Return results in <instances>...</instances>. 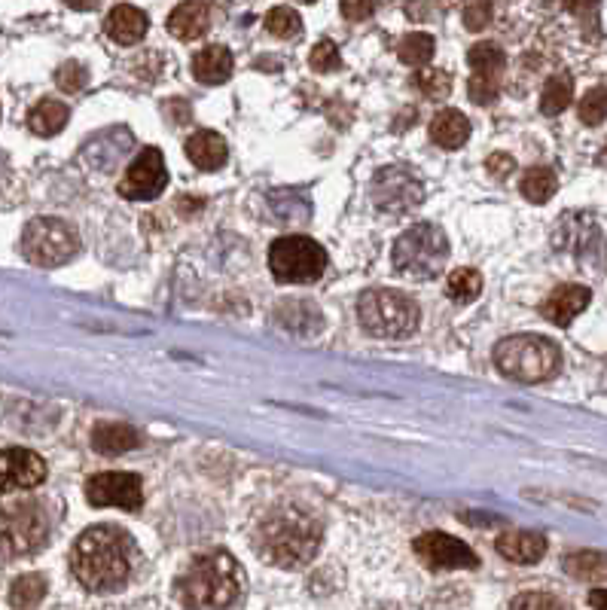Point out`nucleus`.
<instances>
[{
  "label": "nucleus",
  "mask_w": 607,
  "mask_h": 610,
  "mask_svg": "<svg viewBox=\"0 0 607 610\" xmlns=\"http://www.w3.org/2000/svg\"><path fill=\"white\" fill-rule=\"evenodd\" d=\"M241 589H245V571L223 549L199 556L177 580V595L187 610H226L238 601Z\"/></svg>",
  "instance_id": "7ed1b4c3"
},
{
  "label": "nucleus",
  "mask_w": 607,
  "mask_h": 610,
  "mask_svg": "<svg viewBox=\"0 0 607 610\" xmlns=\"http://www.w3.org/2000/svg\"><path fill=\"white\" fill-rule=\"evenodd\" d=\"M565 571L583 583H607V553L598 549H580L565 559Z\"/></svg>",
  "instance_id": "b1692460"
},
{
  "label": "nucleus",
  "mask_w": 607,
  "mask_h": 610,
  "mask_svg": "<svg viewBox=\"0 0 607 610\" xmlns=\"http://www.w3.org/2000/svg\"><path fill=\"white\" fill-rule=\"evenodd\" d=\"M492 22V7L489 4H470L464 10V28L467 31H482V28H489Z\"/></svg>",
  "instance_id": "4c0bfd02"
},
{
  "label": "nucleus",
  "mask_w": 607,
  "mask_h": 610,
  "mask_svg": "<svg viewBox=\"0 0 607 610\" xmlns=\"http://www.w3.org/2000/svg\"><path fill=\"white\" fill-rule=\"evenodd\" d=\"M580 119L586 126H601L607 119V86H595L580 98Z\"/></svg>",
  "instance_id": "2f4dec72"
},
{
  "label": "nucleus",
  "mask_w": 607,
  "mask_h": 610,
  "mask_svg": "<svg viewBox=\"0 0 607 610\" xmlns=\"http://www.w3.org/2000/svg\"><path fill=\"white\" fill-rule=\"evenodd\" d=\"M513 168H516V162L507 153H492L489 159H485V171H492L495 180H507L513 174Z\"/></svg>",
  "instance_id": "58836bf2"
},
{
  "label": "nucleus",
  "mask_w": 607,
  "mask_h": 610,
  "mask_svg": "<svg viewBox=\"0 0 607 610\" xmlns=\"http://www.w3.org/2000/svg\"><path fill=\"white\" fill-rule=\"evenodd\" d=\"M467 65L473 68V74L479 77H498L507 65V55L498 43H476L467 52Z\"/></svg>",
  "instance_id": "cd10ccee"
},
{
  "label": "nucleus",
  "mask_w": 607,
  "mask_h": 610,
  "mask_svg": "<svg viewBox=\"0 0 607 610\" xmlns=\"http://www.w3.org/2000/svg\"><path fill=\"white\" fill-rule=\"evenodd\" d=\"M80 251V235L71 223L58 217H37L22 232V254L40 269H55L74 260Z\"/></svg>",
  "instance_id": "0eeeda50"
},
{
  "label": "nucleus",
  "mask_w": 607,
  "mask_h": 610,
  "mask_svg": "<svg viewBox=\"0 0 607 610\" xmlns=\"http://www.w3.org/2000/svg\"><path fill=\"white\" fill-rule=\"evenodd\" d=\"M321 540H324V528L315 519V513L302 510L296 504H284L269 510L260 519L254 534V549L266 565L296 571V568H306L318 556Z\"/></svg>",
  "instance_id": "f03ea898"
},
{
  "label": "nucleus",
  "mask_w": 607,
  "mask_h": 610,
  "mask_svg": "<svg viewBox=\"0 0 607 610\" xmlns=\"http://www.w3.org/2000/svg\"><path fill=\"white\" fill-rule=\"evenodd\" d=\"M571 98H574V77L571 74H553L540 92V110L546 116H559L571 107Z\"/></svg>",
  "instance_id": "393cba45"
},
{
  "label": "nucleus",
  "mask_w": 607,
  "mask_h": 610,
  "mask_svg": "<svg viewBox=\"0 0 607 610\" xmlns=\"http://www.w3.org/2000/svg\"><path fill=\"white\" fill-rule=\"evenodd\" d=\"M470 138V122L461 110H440L431 119V141L443 150H458Z\"/></svg>",
  "instance_id": "4be33fe9"
},
{
  "label": "nucleus",
  "mask_w": 607,
  "mask_h": 610,
  "mask_svg": "<svg viewBox=\"0 0 607 610\" xmlns=\"http://www.w3.org/2000/svg\"><path fill=\"white\" fill-rule=\"evenodd\" d=\"M86 501L92 507L138 510L144 501L141 476H135V473H95L86 479Z\"/></svg>",
  "instance_id": "ddd939ff"
},
{
  "label": "nucleus",
  "mask_w": 607,
  "mask_h": 610,
  "mask_svg": "<svg viewBox=\"0 0 607 610\" xmlns=\"http://www.w3.org/2000/svg\"><path fill=\"white\" fill-rule=\"evenodd\" d=\"M55 83L65 92H80L89 83V71L80 65V61H65V65L55 71Z\"/></svg>",
  "instance_id": "c9c22d12"
},
{
  "label": "nucleus",
  "mask_w": 607,
  "mask_h": 610,
  "mask_svg": "<svg viewBox=\"0 0 607 610\" xmlns=\"http://www.w3.org/2000/svg\"><path fill=\"white\" fill-rule=\"evenodd\" d=\"M309 65H312V71H318V74H330V71H336V68L342 65L339 46L330 43V40H321V43L312 49V55H309Z\"/></svg>",
  "instance_id": "e433bc0d"
},
{
  "label": "nucleus",
  "mask_w": 607,
  "mask_h": 610,
  "mask_svg": "<svg viewBox=\"0 0 607 610\" xmlns=\"http://www.w3.org/2000/svg\"><path fill=\"white\" fill-rule=\"evenodd\" d=\"M92 446L95 452L101 455H123V452H132L141 446V437L135 427L129 424H110V421H101L95 424L92 431Z\"/></svg>",
  "instance_id": "412c9836"
},
{
  "label": "nucleus",
  "mask_w": 607,
  "mask_h": 610,
  "mask_svg": "<svg viewBox=\"0 0 607 610\" xmlns=\"http://www.w3.org/2000/svg\"><path fill=\"white\" fill-rule=\"evenodd\" d=\"M49 522L40 504L25 501L0 513V553L4 556H31L46 543Z\"/></svg>",
  "instance_id": "1a4fd4ad"
},
{
  "label": "nucleus",
  "mask_w": 607,
  "mask_h": 610,
  "mask_svg": "<svg viewBox=\"0 0 607 610\" xmlns=\"http://www.w3.org/2000/svg\"><path fill=\"white\" fill-rule=\"evenodd\" d=\"M446 293H449V299L467 305V302L479 299V293H482V275H479L476 269H467V266H464V269H455V272L449 275Z\"/></svg>",
  "instance_id": "c756f323"
},
{
  "label": "nucleus",
  "mask_w": 607,
  "mask_h": 610,
  "mask_svg": "<svg viewBox=\"0 0 607 610\" xmlns=\"http://www.w3.org/2000/svg\"><path fill=\"white\" fill-rule=\"evenodd\" d=\"M373 205L388 214H406L424 202V183L409 165H388L370 183Z\"/></svg>",
  "instance_id": "9d476101"
},
{
  "label": "nucleus",
  "mask_w": 607,
  "mask_h": 610,
  "mask_svg": "<svg viewBox=\"0 0 607 610\" xmlns=\"http://www.w3.org/2000/svg\"><path fill=\"white\" fill-rule=\"evenodd\" d=\"M46 479V461L31 449L0 452V495L28 492Z\"/></svg>",
  "instance_id": "4468645a"
},
{
  "label": "nucleus",
  "mask_w": 607,
  "mask_h": 610,
  "mask_svg": "<svg viewBox=\"0 0 607 610\" xmlns=\"http://www.w3.org/2000/svg\"><path fill=\"white\" fill-rule=\"evenodd\" d=\"M138 553L132 537L116 525L86 528L71 549V571L89 592L107 595L132 580Z\"/></svg>",
  "instance_id": "f257e3e1"
},
{
  "label": "nucleus",
  "mask_w": 607,
  "mask_h": 610,
  "mask_svg": "<svg viewBox=\"0 0 607 610\" xmlns=\"http://www.w3.org/2000/svg\"><path fill=\"white\" fill-rule=\"evenodd\" d=\"M376 13V4H342V16L351 19V22H360V19H370Z\"/></svg>",
  "instance_id": "ea45409f"
},
{
  "label": "nucleus",
  "mask_w": 607,
  "mask_h": 610,
  "mask_svg": "<svg viewBox=\"0 0 607 610\" xmlns=\"http://www.w3.org/2000/svg\"><path fill=\"white\" fill-rule=\"evenodd\" d=\"M589 604H592V610H607V589H592Z\"/></svg>",
  "instance_id": "a19ab883"
},
{
  "label": "nucleus",
  "mask_w": 607,
  "mask_h": 610,
  "mask_svg": "<svg viewBox=\"0 0 607 610\" xmlns=\"http://www.w3.org/2000/svg\"><path fill=\"white\" fill-rule=\"evenodd\" d=\"M495 366L513 382H546L562 370V351L546 336H510L495 348Z\"/></svg>",
  "instance_id": "20e7f679"
},
{
  "label": "nucleus",
  "mask_w": 607,
  "mask_h": 610,
  "mask_svg": "<svg viewBox=\"0 0 607 610\" xmlns=\"http://www.w3.org/2000/svg\"><path fill=\"white\" fill-rule=\"evenodd\" d=\"M507 610H568V604L550 592H522L510 601Z\"/></svg>",
  "instance_id": "72a5a7b5"
},
{
  "label": "nucleus",
  "mask_w": 607,
  "mask_h": 610,
  "mask_svg": "<svg viewBox=\"0 0 607 610\" xmlns=\"http://www.w3.org/2000/svg\"><path fill=\"white\" fill-rule=\"evenodd\" d=\"M187 159H190L196 168H202V171H217V168L226 165L229 150H226V141H223L217 132L202 129V132L190 135V141H187Z\"/></svg>",
  "instance_id": "6ab92c4d"
},
{
  "label": "nucleus",
  "mask_w": 607,
  "mask_h": 610,
  "mask_svg": "<svg viewBox=\"0 0 607 610\" xmlns=\"http://www.w3.org/2000/svg\"><path fill=\"white\" fill-rule=\"evenodd\" d=\"M415 86H418L421 95H428L431 101H443V98H449V92H452V77H449L446 71H440V68L421 71V74L415 77Z\"/></svg>",
  "instance_id": "473e14b6"
},
{
  "label": "nucleus",
  "mask_w": 607,
  "mask_h": 610,
  "mask_svg": "<svg viewBox=\"0 0 607 610\" xmlns=\"http://www.w3.org/2000/svg\"><path fill=\"white\" fill-rule=\"evenodd\" d=\"M498 92H501V77H479V74H473L470 83H467L470 101H473V104H482V107L495 104Z\"/></svg>",
  "instance_id": "f704fd0d"
},
{
  "label": "nucleus",
  "mask_w": 607,
  "mask_h": 610,
  "mask_svg": "<svg viewBox=\"0 0 607 610\" xmlns=\"http://www.w3.org/2000/svg\"><path fill=\"white\" fill-rule=\"evenodd\" d=\"M522 196L531 202V205H543L550 202L559 190V180H556V171L553 168H528L522 183H519Z\"/></svg>",
  "instance_id": "a878e982"
},
{
  "label": "nucleus",
  "mask_w": 607,
  "mask_h": 610,
  "mask_svg": "<svg viewBox=\"0 0 607 610\" xmlns=\"http://www.w3.org/2000/svg\"><path fill=\"white\" fill-rule=\"evenodd\" d=\"M165 187H168L165 159H162V153L156 147H147L129 165L126 177L119 180V196L132 199V202H150V199L162 196Z\"/></svg>",
  "instance_id": "f8f14e48"
},
{
  "label": "nucleus",
  "mask_w": 607,
  "mask_h": 610,
  "mask_svg": "<svg viewBox=\"0 0 607 610\" xmlns=\"http://www.w3.org/2000/svg\"><path fill=\"white\" fill-rule=\"evenodd\" d=\"M147 13H141L138 7H129V4H123V7H113L110 10V16H107V22H104V31H107V37L113 40V43H119V46H135L144 34H147Z\"/></svg>",
  "instance_id": "f3484780"
},
{
  "label": "nucleus",
  "mask_w": 607,
  "mask_h": 610,
  "mask_svg": "<svg viewBox=\"0 0 607 610\" xmlns=\"http://www.w3.org/2000/svg\"><path fill=\"white\" fill-rule=\"evenodd\" d=\"M589 299H592L589 287H583V284H562V287H556L550 296L543 299L540 315L550 324H556V327H568L586 309Z\"/></svg>",
  "instance_id": "2eb2a0df"
},
{
  "label": "nucleus",
  "mask_w": 607,
  "mask_h": 610,
  "mask_svg": "<svg viewBox=\"0 0 607 610\" xmlns=\"http://www.w3.org/2000/svg\"><path fill=\"white\" fill-rule=\"evenodd\" d=\"M211 28L208 4H180L168 16V34L177 40H199Z\"/></svg>",
  "instance_id": "a211bd4d"
},
{
  "label": "nucleus",
  "mask_w": 607,
  "mask_h": 610,
  "mask_svg": "<svg viewBox=\"0 0 607 610\" xmlns=\"http://www.w3.org/2000/svg\"><path fill=\"white\" fill-rule=\"evenodd\" d=\"M437 52V43L431 34H424V31H415V34H406L397 46V55L403 65L409 68H424V65H431V58Z\"/></svg>",
  "instance_id": "bb28decb"
},
{
  "label": "nucleus",
  "mask_w": 607,
  "mask_h": 610,
  "mask_svg": "<svg viewBox=\"0 0 607 610\" xmlns=\"http://www.w3.org/2000/svg\"><path fill=\"white\" fill-rule=\"evenodd\" d=\"M193 74L205 86H220L232 77V52L226 46L199 49L193 58Z\"/></svg>",
  "instance_id": "aec40b11"
},
{
  "label": "nucleus",
  "mask_w": 607,
  "mask_h": 610,
  "mask_svg": "<svg viewBox=\"0 0 607 610\" xmlns=\"http://www.w3.org/2000/svg\"><path fill=\"white\" fill-rule=\"evenodd\" d=\"M269 269L281 284H312L327 269V251L306 235H287L269 248Z\"/></svg>",
  "instance_id": "6e6552de"
},
{
  "label": "nucleus",
  "mask_w": 607,
  "mask_h": 610,
  "mask_svg": "<svg viewBox=\"0 0 607 610\" xmlns=\"http://www.w3.org/2000/svg\"><path fill=\"white\" fill-rule=\"evenodd\" d=\"M412 549L431 571H473L479 565L476 553L464 540L443 534V531H428V534L415 537Z\"/></svg>",
  "instance_id": "9b49d317"
},
{
  "label": "nucleus",
  "mask_w": 607,
  "mask_h": 610,
  "mask_svg": "<svg viewBox=\"0 0 607 610\" xmlns=\"http://www.w3.org/2000/svg\"><path fill=\"white\" fill-rule=\"evenodd\" d=\"M266 31L278 40H290L302 31V19L293 7H275L266 13Z\"/></svg>",
  "instance_id": "7c9ffc66"
},
{
  "label": "nucleus",
  "mask_w": 607,
  "mask_h": 610,
  "mask_svg": "<svg viewBox=\"0 0 607 610\" xmlns=\"http://www.w3.org/2000/svg\"><path fill=\"white\" fill-rule=\"evenodd\" d=\"M46 598V577L43 574H22L10 586V604L16 610H31Z\"/></svg>",
  "instance_id": "c85d7f7f"
},
{
  "label": "nucleus",
  "mask_w": 607,
  "mask_h": 610,
  "mask_svg": "<svg viewBox=\"0 0 607 610\" xmlns=\"http://www.w3.org/2000/svg\"><path fill=\"white\" fill-rule=\"evenodd\" d=\"M418 302L397 290H367L357 299V321L370 336L403 339L418 327Z\"/></svg>",
  "instance_id": "423d86ee"
},
{
  "label": "nucleus",
  "mask_w": 607,
  "mask_h": 610,
  "mask_svg": "<svg viewBox=\"0 0 607 610\" xmlns=\"http://www.w3.org/2000/svg\"><path fill=\"white\" fill-rule=\"evenodd\" d=\"M391 260H394V269L406 278H415V281L437 278L449 260V238L434 223H415L394 241Z\"/></svg>",
  "instance_id": "39448f33"
},
{
  "label": "nucleus",
  "mask_w": 607,
  "mask_h": 610,
  "mask_svg": "<svg viewBox=\"0 0 607 610\" xmlns=\"http://www.w3.org/2000/svg\"><path fill=\"white\" fill-rule=\"evenodd\" d=\"M68 116H71V110L62 101L46 98L28 113V129L40 138H52L68 126Z\"/></svg>",
  "instance_id": "5701e85b"
},
{
  "label": "nucleus",
  "mask_w": 607,
  "mask_h": 610,
  "mask_svg": "<svg viewBox=\"0 0 607 610\" xmlns=\"http://www.w3.org/2000/svg\"><path fill=\"white\" fill-rule=\"evenodd\" d=\"M495 549L513 565H537L546 556V537L534 531H507L495 540Z\"/></svg>",
  "instance_id": "dca6fc26"
}]
</instances>
